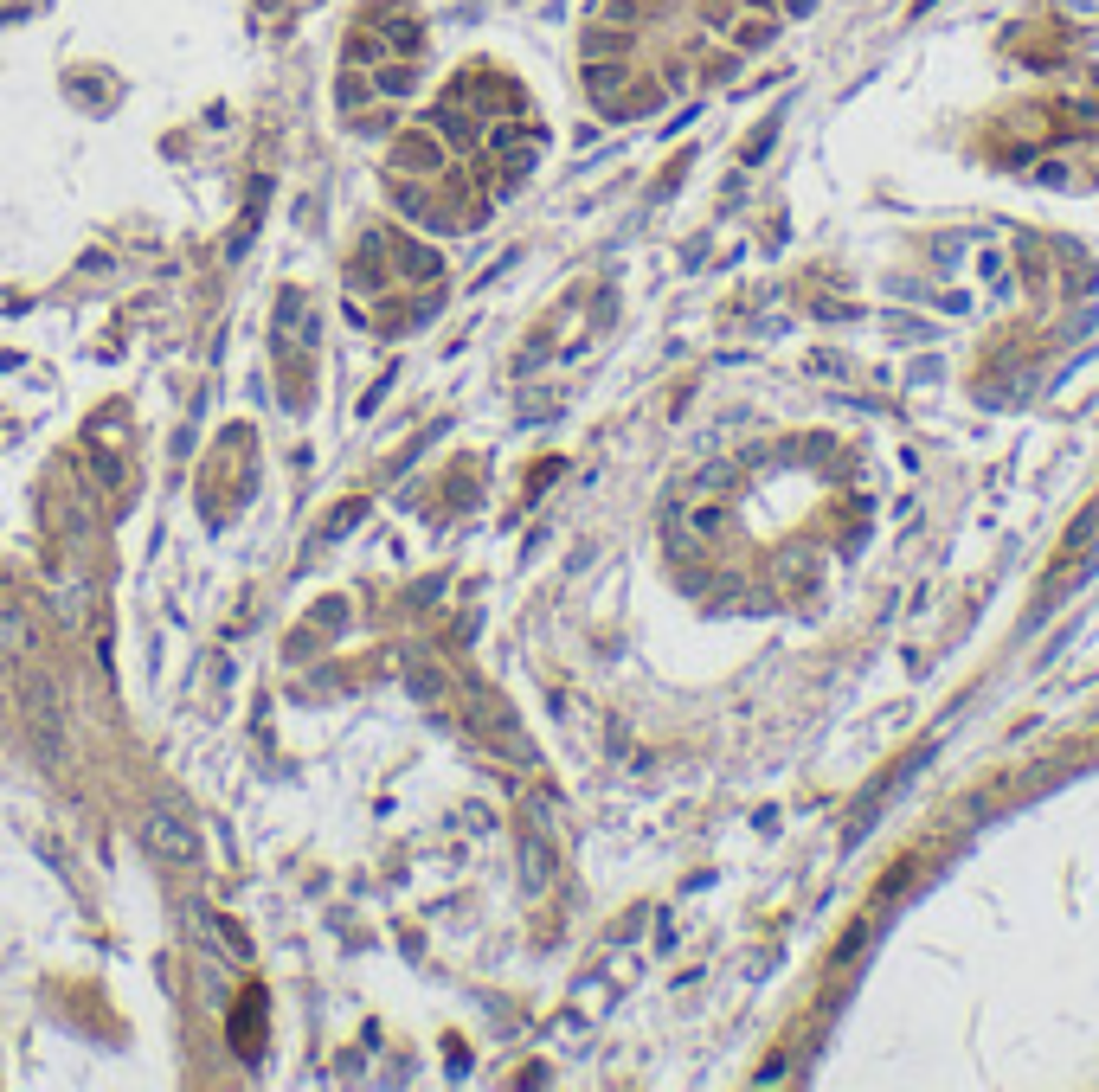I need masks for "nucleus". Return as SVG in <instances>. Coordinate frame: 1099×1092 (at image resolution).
<instances>
[{
	"mask_svg": "<svg viewBox=\"0 0 1099 1092\" xmlns=\"http://www.w3.org/2000/svg\"><path fill=\"white\" fill-rule=\"evenodd\" d=\"M1035 187H1067V168L1054 161V168H1035Z\"/></svg>",
	"mask_w": 1099,
	"mask_h": 1092,
	"instance_id": "obj_19",
	"label": "nucleus"
},
{
	"mask_svg": "<svg viewBox=\"0 0 1099 1092\" xmlns=\"http://www.w3.org/2000/svg\"><path fill=\"white\" fill-rule=\"evenodd\" d=\"M399 168L431 174V168H444V148H438V142H405V148H399Z\"/></svg>",
	"mask_w": 1099,
	"mask_h": 1092,
	"instance_id": "obj_12",
	"label": "nucleus"
},
{
	"mask_svg": "<svg viewBox=\"0 0 1099 1092\" xmlns=\"http://www.w3.org/2000/svg\"><path fill=\"white\" fill-rule=\"evenodd\" d=\"M379 90H386V97H405V90H412V71H405V65H392V71H379Z\"/></svg>",
	"mask_w": 1099,
	"mask_h": 1092,
	"instance_id": "obj_14",
	"label": "nucleus"
},
{
	"mask_svg": "<svg viewBox=\"0 0 1099 1092\" xmlns=\"http://www.w3.org/2000/svg\"><path fill=\"white\" fill-rule=\"evenodd\" d=\"M753 7H765V0H753Z\"/></svg>",
	"mask_w": 1099,
	"mask_h": 1092,
	"instance_id": "obj_21",
	"label": "nucleus"
},
{
	"mask_svg": "<svg viewBox=\"0 0 1099 1092\" xmlns=\"http://www.w3.org/2000/svg\"><path fill=\"white\" fill-rule=\"evenodd\" d=\"M431 122L444 129V142H457V148H470L477 142V122L464 116V109H431Z\"/></svg>",
	"mask_w": 1099,
	"mask_h": 1092,
	"instance_id": "obj_9",
	"label": "nucleus"
},
{
	"mask_svg": "<svg viewBox=\"0 0 1099 1092\" xmlns=\"http://www.w3.org/2000/svg\"><path fill=\"white\" fill-rule=\"evenodd\" d=\"M477 733L488 746H495L501 758H514V764H534V746H527V733L514 727L508 714H501V707H477Z\"/></svg>",
	"mask_w": 1099,
	"mask_h": 1092,
	"instance_id": "obj_3",
	"label": "nucleus"
},
{
	"mask_svg": "<svg viewBox=\"0 0 1099 1092\" xmlns=\"http://www.w3.org/2000/svg\"><path fill=\"white\" fill-rule=\"evenodd\" d=\"M200 919L219 932V945H225V958H232V964H251V958H257V951H251V932H244L238 919H225V912H200Z\"/></svg>",
	"mask_w": 1099,
	"mask_h": 1092,
	"instance_id": "obj_6",
	"label": "nucleus"
},
{
	"mask_svg": "<svg viewBox=\"0 0 1099 1092\" xmlns=\"http://www.w3.org/2000/svg\"><path fill=\"white\" fill-rule=\"evenodd\" d=\"M784 7H791V13H810V7H817V0H784Z\"/></svg>",
	"mask_w": 1099,
	"mask_h": 1092,
	"instance_id": "obj_20",
	"label": "nucleus"
},
{
	"mask_svg": "<svg viewBox=\"0 0 1099 1092\" xmlns=\"http://www.w3.org/2000/svg\"><path fill=\"white\" fill-rule=\"evenodd\" d=\"M399 270H405V277H438L444 257H438V251H425V244H399Z\"/></svg>",
	"mask_w": 1099,
	"mask_h": 1092,
	"instance_id": "obj_10",
	"label": "nucleus"
},
{
	"mask_svg": "<svg viewBox=\"0 0 1099 1092\" xmlns=\"http://www.w3.org/2000/svg\"><path fill=\"white\" fill-rule=\"evenodd\" d=\"M0 636H7L13 649H26V623L13 617V605H0Z\"/></svg>",
	"mask_w": 1099,
	"mask_h": 1092,
	"instance_id": "obj_16",
	"label": "nucleus"
},
{
	"mask_svg": "<svg viewBox=\"0 0 1099 1092\" xmlns=\"http://www.w3.org/2000/svg\"><path fill=\"white\" fill-rule=\"evenodd\" d=\"M392 33V52H418V26H386Z\"/></svg>",
	"mask_w": 1099,
	"mask_h": 1092,
	"instance_id": "obj_18",
	"label": "nucleus"
},
{
	"mask_svg": "<svg viewBox=\"0 0 1099 1092\" xmlns=\"http://www.w3.org/2000/svg\"><path fill=\"white\" fill-rule=\"evenodd\" d=\"M688 527H695V540H721L727 534V508L721 501H701V508L688 514Z\"/></svg>",
	"mask_w": 1099,
	"mask_h": 1092,
	"instance_id": "obj_11",
	"label": "nucleus"
},
{
	"mask_svg": "<svg viewBox=\"0 0 1099 1092\" xmlns=\"http://www.w3.org/2000/svg\"><path fill=\"white\" fill-rule=\"evenodd\" d=\"M360 521H366V495H347V501H342V508H335V514H322L316 540H322V546H335V540H347V534H354Z\"/></svg>",
	"mask_w": 1099,
	"mask_h": 1092,
	"instance_id": "obj_5",
	"label": "nucleus"
},
{
	"mask_svg": "<svg viewBox=\"0 0 1099 1092\" xmlns=\"http://www.w3.org/2000/svg\"><path fill=\"white\" fill-rule=\"evenodd\" d=\"M527 129H514V122H501V129H488V148H495V155H514V142H521Z\"/></svg>",
	"mask_w": 1099,
	"mask_h": 1092,
	"instance_id": "obj_15",
	"label": "nucleus"
},
{
	"mask_svg": "<svg viewBox=\"0 0 1099 1092\" xmlns=\"http://www.w3.org/2000/svg\"><path fill=\"white\" fill-rule=\"evenodd\" d=\"M405 688L418 694V701H444V694H451V675H444V668H405Z\"/></svg>",
	"mask_w": 1099,
	"mask_h": 1092,
	"instance_id": "obj_7",
	"label": "nucleus"
},
{
	"mask_svg": "<svg viewBox=\"0 0 1099 1092\" xmlns=\"http://www.w3.org/2000/svg\"><path fill=\"white\" fill-rule=\"evenodd\" d=\"M623 33H586V59H618Z\"/></svg>",
	"mask_w": 1099,
	"mask_h": 1092,
	"instance_id": "obj_13",
	"label": "nucleus"
},
{
	"mask_svg": "<svg viewBox=\"0 0 1099 1092\" xmlns=\"http://www.w3.org/2000/svg\"><path fill=\"white\" fill-rule=\"evenodd\" d=\"M547 881H553V842L547 836H527L521 842V887H527V893H540Z\"/></svg>",
	"mask_w": 1099,
	"mask_h": 1092,
	"instance_id": "obj_4",
	"label": "nucleus"
},
{
	"mask_svg": "<svg viewBox=\"0 0 1099 1092\" xmlns=\"http://www.w3.org/2000/svg\"><path fill=\"white\" fill-rule=\"evenodd\" d=\"M142 842H148V855H161V862H174V868H194L200 855H206V836H200L181 810H168V803L142 816Z\"/></svg>",
	"mask_w": 1099,
	"mask_h": 1092,
	"instance_id": "obj_1",
	"label": "nucleus"
},
{
	"mask_svg": "<svg viewBox=\"0 0 1099 1092\" xmlns=\"http://www.w3.org/2000/svg\"><path fill=\"white\" fill-rule=\"evenodd\" d=\"M611 20H643V0H605Z\"/></svg>",
	"mask_w": 1099,
	"mask_h": 1092,
	"instance_id": "obj_17",
	"label": "nucleus"
},
{
	"mask_svg": "<svg viewBox=\"0 0 1099 1092\" xmlns=\"http://www.w3.org/2000/svg\"><path fill=\"white\" fill-rule=\"evenodd\" d=\"M270 341H277V353H303L309 341H316V309H309V296L296 290V283L277 296V316H270Z\"/></svg>",
	"mask_w": 1099,
	"mask_h": 1092,
	"instance_id": "obj_2",
	"label": "nucleus"
},
{
	"mask_svg": "<svg viewBox=\"0 0 1099 1092\" xmlns=\"http://www.w3.org/2000/svg\"><path fill=\"white\" fill-rule=\"evenodd\" d=\"M771 33H778V26H771L765 13H753V20L733 26V46H740V52H765V46H771Z\"/></svg>",
	"mask_w": 1099,
	"mask_h": 1092,
	"instance_id": "obj_8",
	"label": "nucleus"
}]
</instances>
